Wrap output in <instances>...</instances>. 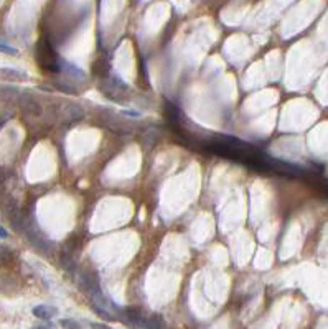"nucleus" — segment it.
I'll use <instances>...</instances> for the list:
<instances>
[{
	"mask_svg": "<svg viewBox=\"0 0 328 329\" xmlns=\"http://www.w3.org/2000/svg\"><path fill=\"white\" fill-rule=\"evenodd\" d=\"M33 316L41 319V321H50L58 314V308L53 306V304H38L32 309Z\"/></svg>",
	"mask_w": 328,
	"mask_h": 329,
	"instance_id": "obj_2",
	"label": "nucleus"
},
{
	"mask_svg": "<svg viewBox=\"0 0 328 329\" xmlns=\"http://www.w3.org/2000/svg\"><path fill=\"white\" fill-rule=\"evenodd\" d=\"M60 71L66 73V74L71 77H84L86 76V73L82 71L80 66H76L75 63H71V61H66L65 58H60Z\"/></svg>",
	"mask_w": 328,
	"mask_h": 329,
	"instance_id": "obj_3",
	"label": "nucleus"
},
{
	"mask_svg": "<svg viewBox=\"0 0 328 329\" xmlns=\"http://www.w3.org/2000/svg\"><path fill=\"white\" fill-rule=\"evenodd\" d=\"M33 329H55V326H53L50 321H46L45 324H38V326H35Z\"/></svg>",
	"mask_w": 328,
	"mask_h": 329,
	"instance_id": "obj_11",
	"label": "nucleus"
},
{
	"mask_svg": "<svg viewBox=\"0 0 328 329\" xmlns=\"http://www.w3.org/2000/svg\"><path fill=\"white\" fill-rule=\"evenodd\" d=\"M60 326H61L63 329H82V328H81V324L78 323V321H75V319H71V318L61 319V321H60Z\"/></svg>",
	"mask_w": 328,
	"mask_h": 329,
	"instance_id": "obj_7",
	"label": "nucleus"
},
{
	"mask_svg": "<svg viewBox=\"0 0 328 329\" xmlns=\"http://www.w3.org/2000/svg\"><path fill=\"white\" fill-rule=\"evenodd\" d=\"M8 237V232H7V229L5 227H2L0 225V239H7Z\"/></svg>",
	"mask_w": 328,
	"mask_h": 329,
	"instance_id": "obj_12",
	"label": "nucleus"
},
{
	"mask_svg": "<svg viewBox=\"0 0 328 329\" xmlns=\"http://www.w3.org/2000/svg\"><path fill=\"white\" fill-rule=\"evenodd\" d=\"M0 77H2V79H12V81H23L27 79L28 74L25 71L15 70V68H0Z\"/></svg>",
	"mask_w": 328,
	"mask_h": 329,
	"instance_id": "obj_4",
	"label": "nucleus"
},
{
	"mask_svg": "<svg viewBox=\"0 0 328 329\" xmlns=\"http://www.w3.org/2000/svg\"><path fill=\"white\" fill-rule=\"evenodd\" d=\"M0 51L5 53V55H8V56H17V55H18V50H17V48L10 46V45H8V43H3L2 40H0Z\"/></svg>",
	"mask_w": 328,
	"mask_h": 329,
	"instance_id": "obj_8",
	"label": "nucleus"
},
{
	"mask_svg": "<svg viewBox=\"0 0 328 329\" xmlns=\"http://www.w3.org/2000/svg\"><path fill=\"white\" fill-rule=\"evenodd\" d=\"M91 308H92V311H96L101 318H104L106 321H114V319H117L116 314L109 313V311H107V309H104V308L97 306V304H96V303H92V301H91Z\"/></svg>",
	"mask_w": 328,
	"mask_h": 329,
	"instance_id": "obj_5",
	"label": "nucleus"
},
{
	"mask_svg": "<svg viewBox=\"0 0 328 329\" xmlns=\"http://www.w3.org/2000/svg\"><path fill=\"white\" fill-rule=\"evenodd\" d=\"M89 326H91V329H114V328L107 326V324H104V323H91Z\"/></svg>",
	"mask_w": 328,
	"mask_h": 329,
	"instance_id": "obj_9",
	"label": "nucleus"
},
{
	"mask_svg": "<svg viewBox=\"0 0 328 329\" xmlns=\"http://www.w3.org/2000/svg\"><path fill=\"white\" fill-rule=\"evenodd\" d=\"M122 115H127V117H140V112L137 110H122Z\"/></svg>",
	"mask_w": 328,
	"mask_h": 329,
	"instance_id": "obj_10",
	"label": "nucleus"
},
{
	"mask_svg": "<svg viewBox=\"0 0 328 329\" xmlns=\"http://www.w3.org/2000/svg\"><path fill=\"white\" fill-rule=\"evenodd\" d=\"M60 58L61 56L53 50L51 45L45 38L40 40V43H38V51H37V60L43 70L50 73H60Z\"/></svg>",
	"mask_w": 328,
	"mask_h": 329,
	"instance_id": "obj_1",
	"label": "nucleus"
},
{
	"mask_svg": "<svg viewBox=\"0 0 328 329\" xmlns=\"http://www.w3.org/2000/svg\"><path fill=\"white\" fill-rule=\"evenodd\" d=\"M53 84H55V87H56L58 91H63V92H66V94H76V92H78L76 87L66 84L65 81H55Z\"/></svg>",
	"mask_w": 328,
	"mask_h": 329,
	"instance_id": "obj_6",
	"label": "nucleus"
}]
</instances>
